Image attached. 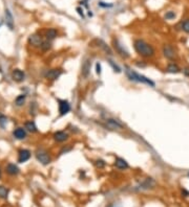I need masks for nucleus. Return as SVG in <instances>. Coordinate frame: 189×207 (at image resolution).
I'll return each instance as SVG.
<instances>
[{
  "mask_svg": "<svg viewBox=\"0 0 189 207\" xmlns=\"http://www.w3.org/2000/svg\"><path fill=\"white\" fill-rule=\"evenodd\" d=\"M134 48L138 55L143 58H152L155 55V49L154 46L148 44L142 39H136L134 41Z\"/></svg>",
  "mask_w": 189,
  "mask_h": 207,
  "instance_id": "obj_1",
  "label": "nucleus"
},
{
  "mask_svg": "<svg viewBox=\"0 0 189 207\" xmlns=\"http://www.w3.org/2000/svg\"><path fill=\"white\" fill-rule=\"evenodd\" d=\"M125 73H126V75H127V78H128L129 81L137 82V83L146 84V85L150 86V87H155V84L154 81H151L150 79L146 78L145 75H140V73H138V72H136V71L131 70V69H129V68H126Z\"/></svg>",
  "mask_w": 189,
  "mask_h": 207,
  "instance_id": "obj_2",
  "label": "nucleus"
},
{
  "mask_svg": "<svg viewBox=\"0 0 189 207\" xmlns=\"http://www.w3.org/2000/svg\"><path fill=\"white\" fill-rule=\"evenodd\" d=\"M162 52H163V55H164V57L167 59V60L169 61H175L177 60L178 58V53L175 52V49L172 47L170 44H165L163 45V48H162Z\"/></svg>",
  "mask_w": 189,
  "mask_h": 207,
  "instance_id": "obj_3",
  "label": "nucleus"
},
{
  "mask_svg": "<svg viewBox=\"0 0 189 207\" xmlns=\"http://www.w3.org/2000/svg\"><path fill=\"white\" fill-rule=\"evenodd\" d=\"M36 158L39 162H41L43 165H47L48 163H50V157L48 155V153L45 150L39 149L36 152Z\"/></svg>",
  "mask_w": 189,
  "mask_h": 207,
  "instance_id": "obj_4",
  "label": "nucleus"
},
{
  "mask_svg": "<svg viewBox=\"0 0 189 207\" xmlns=\"http://www.w3.org/2000/svg\"><path fill=\"white\" fill-rule=\"evenodd\" d=\"M114 48L120 57H122L123 59H128L129 58V56H130L129 52H127V50L124 48V46H122V44H120L119 41L116 40V39L114 40Z\"/></svg>",
  "mask_w": 189,
  "mask_h": 207,
  "instance_id": "obj_5",
  "label": "nucleus"
},
{
  "mask_svg": "<svg viewBox=\"0 0 189 207\" xmlns=\"http://www.w3.org/2000/svg\"><path fill=\"white\" fill-rule=\"evenodd\" d=\"M157 185V182L154 178H146L145 180H143L141 183H140V188L144 190H152V188L155 187Z\"/></svg>",
  "mask_w": 189,
  "mask_h": 207,
  "instance_id": "obj_6",
  "label": "nucleus"
},
{
  "mask_svg": "<svg viewBox=\"0 0 189 207\" xmlns=\"http://www.w3.org/2000/svg\"><path fill=\"white\" fill-rule=\"evenodd\" d=\"M58 103H59V114L61 116L66 115L70 111V104L68 103V101H65V99H58Z\"/></svg>",
  "mask_w": 189,
  "mask_h": 207,
  "instance_id": "obj_7",
  "label": "nucleus"
},
{
  "mask_svg": "<svg viewBox=\"0 0 189 207\" xmlns=\"http://www.w3.org/2000/svg\"><path fill=\"white\" fill-rule=\"evenodd\" d=\"M105 126L111 130H122L124 128L123 125L121 124L119 121L114 118H108L105 121Z\"/></svg>",
  "mask_w": 189,
  "mask_h": 207,
  "instance_id": "obj_8",
  "label": "nucleus"
},
{
  "mask_svg": "<svg viewBox=\"0 0 189 207\" xmlns=\"http://www.w3.org/2000/svg\"><path fill=\"white\" fill-rule=\"evenodd\" d=\"M90 67H91V61L89 59H86L82 64V67H81V75L84 79L88 78L89 73H90Z\"/></svg>",
  "mask_w": 189,
  "mask_h": 207,
  "instance_id": "obj_9",
  "label": "nucleus"
},
{
  "mask_svg": "<svg viewBox=\"0 0 189 207\" xmlns=\"http://www.w3.org/2000/svg\"><path fill=\"white\" fill-rule=\"evenodd\" d=\"M54 140L57 142H64L68 139V134L64 131H57L53 135Z\"/></svg>",
  "mask_w": 189,
  "mask_h": 207,
  "instance_id": "obj_10",
  "label": "nucleus"
},
{
  "mask_svg": "<svg viewBox=\"0 0 189 207\" xmlns=\"http://www.w3.org/2000/svg\"><path fill=\"white\" fill-rule=\"evenodd\" d=\"M61 75H62V70L59 68H55V69H50V70H48L45 76H46L48 80L54 81V80H57Z\"/></svg>",
  "mask_w": 189,
  "mask_h": 207,
  "instance_id": "obj_11",
  "label": "nucleus"
},
{
  "mask_svg": "<svg viewBox=\"0 0 189 207\" xmlns=\"http://www.w3.org/2000/svg\"><path fill=\"white\" fill-rule=\"evenodd\" d=\"M30 158V152L29 150H20L18 153V162L23 163L25 161H27Z\"/></svg>",
  "mask_w": 189,
  "mask_h": 207,
  "instance_id": "obj_12",
  "label": "nucleus"
},
{
  "mask_svg": "<svg viewBox=\"0 0 189 207\" xmlns=\"http://www.w3.org/2000/svg\"><path fill=\"white\" fill-rule=\"evenodd\" d=\"M115 167L118 168V170H127V168L129 167V165L125 159L118 157V158H116V160H115Z\"/></svg>",
  "mask_w": 189,
  "mask_h": 207,
  "instance_id": "obj_13",
  "label": "nucleus"
},
{
  "mask_svg": "<svg viewBox=\"0 0 189 207\" xmlns=\"http://www.w3.org/2000/svg\"><path fill=\"white\" fill-rule=\"evenodd\" d=\"M12 76H13V79H14L15 82H17V83H21V82L24 80L25 75H24L23 71L20 70V69H15L12 73Z\"/></svg>",
  "mask_w": 189,
  "mask_h": 207,
  "instance_id": "obj_14",
  "label": "nucleus"
},
{
  "mask_svg": "<svg viewBox=\"0 0 189 207\" xmlns=\"http://www.w3.org/2000/svg\"><path fill=\"white\" fill-rule=\"evenodd\" d=\"M166 72L168 73H172V75H177V73L181 72V68L179 67V65L177 63H169L166 67Z\"/></svg>",
  "mask_w": 189,
  "mask_h": 207,
  "instance_id": "obj_15",
  "label": "nucleus"
},
{
  "mask_svg": "<svg viewBox=\"0 0 189 207\" xmlns=\"http://www.w3.org/2000/svg\"><path fill=\"white\" fill-rule=\"evenodd\" d=\"M29 41H30V44H32L33 46H36V47H41V45L43 43L41 37L38 36V35H32L29 38Z\"/></svg>",
  "mask_w": 189,
  "mask_h": 207,
  "instance_id": "obj_16",
  "label": "nucleus"
},
{
  "mask_svg": "<svg viewBox=\"0 0 189 207\" xmlns=\"http://www.w3.org/2000/svg\"><path fill=\"white\" fill-rule=\"evenodd\" d=\"M96 42L98 43V46L100 48H102V49L104 50V52L106 53V55H109V56H111L112 55V50H111V48L109 47L108 45L106 44L104 41H102V40H96Z\"/></svg>",
  "mask_w": 189,
  "mask_h": 207,
  "instance_id": "obj_17",
  "label": "nucleus"
},
{
  "mask_svg": "<svg viewBox=\"0 0 189 207\" xmlns=\"http://www.w3.org/2000/svg\"><path fill=\"white\" fill-rule=\"evenodd\" d=\"M6 25L10 27V29H14V18H13V15L11 14L10 10H6Z\"/></svg>",
  "mask_w": 189,
  "mask_h": 207,
  "instance_id": "obj_18",
  "label": "nucleus"
},
{
  "mask_svg": "<svg viewBox=\"0 0 189 207\" xmlns=\"http://www.w3.org/2000/svg\"><path fill=\"white\" fill-rule=\"evenodd\" d=\"M6 173L10 174V175L12 176H15L17 175L18 173H19V168L16 164H14V163H9V164L6 165Z\"/></svg>",
  "mask_w": 189,
  "mask_h": 207,
  "instance_id": "obj_19",
  "label": "nucleus"
},
{
  "mask_svg": "<svg viewBox=\"0 0 189 207\" xmlns=\"http://www.w3.org/2000/svg\"><path fill=\"white\" fill-rule=\"evenodd\" d=\"M13 134H14L15 138H17V139H24L25 137H26V132H25L24 129H22V128H17L16 130H15L14 132H13Z\"/></svg>",
  "mask_w": 189,
  "mask_h": 207,
  "instance_id": "obj_20",
  "label": "nucleus"
},
{
  "mask_svg": "<svg viewBox=\"0 0 189 207\" xmlns=\"http://www.w3.org/2000/svg\"><path fill=\"white\" fill-rule=\"evenodd\" d=\"M58 36V32L57 29H48L46 32V38L47 40H54L55 38H57Z\"/></svg>",
  "mask_w": 189,
  "mask_h": 207,
  "instance_id": "obj_21",
  "label": "nucleus"
},
{
  "mask_svg": "<svg viewBox=\"0 0 189 207\" xmlns=\"http://www.w3.org/2000/svg\"><path fill=\"white\" fill-rule=\"evenodd\" d=\"M24 127H25V129H26L27 131H30V132H32V133L37 132V127H36L35 122H34V121H32L25 122Z\"/></svg>",
  "mask_w": 189,
  "mask_h": 207,
  "instance_id": "obj_22",
  "label": "nucleus"
},
{
  "mask_svg": "<svg viewBox=\"0 0 189 207\" xmlns=\"http://www.w3.org/2000/svg\"><path fill=\"white\" fill-rule=\"evenodd\" d=\"M25 98H26V95H25V94H20V95H18L16 99H15V104L19 107L22 106V105H24V103H25Z\"/></svg>",
  "mask_w": 189,
  "mask_h": 207,
  "instance_id": "obj_23",
  "label": "nucleus"
},
{
  "mask_svg": "<svg viewBox=\"0 0 189 207\" xmlns=\"http://www.w3.org/2000/svg\"><path fill=\"white\" fill-rule=\"evenodd\" d=\"M181 29H182L183 32H185L186 34H189V18L188 19H185L181 23Z\"/></svg>",
  "mask_w": 189,
  "mask_h": 207,
  "instance_id": "obj_24",
  "label": "nucleus"
},
{
  "mask_svg": "<svg viewBox=\"0 0 189 207\" xmlns=\"http://www.w3.org/2000/svg\"><path fill=\"white\" fill-rule=\"evenodd\" d=\"M7 195H9V190H6L4 186L0 185V198L1 199H6Z\"/></svg>",
  "mask_w": 189,
  "mask_h": 207,
  "instance_id": "obj_25",
  "label": "nucleus"
},
{
  "mask_svg": "<svg viewBox=\"0 0 189 207\" xmlns=\"http://www.w3.org/2000/svg\"><path fill=\"white\" fill-rule=\"evenodd\" d=\"M107 61H108L109 65H111V67H112V69H114L115 72H117V73H120V72H121V68H120L119 66L117 65V64H115V63H114V61L109 60V59H108V60H107Z\"/></svg>",
  "mask_w": 189,
  "mask_h": 207,
  "instance_id": "obj_26",
  "label": "nucleus"
},
{
  "mask_svg": "<svg viewBox=\"0 0 189 207\" xmlns=\"http://www.w3.org/2000/svg\"><path fill=\"white\" fill-rule=\"evenodd\" d=\"M95 165L98 168H103L106 165V162L103 159H97L95 161Z\"/></svg>",
  "mask_w": 189,
  "mask_h": 207,
  "instance_id": "obj_27",
  "label": "nucleus"
},
{
  "mask_svg": "<svg viewBox=\"0 0 189 207\" xmlns=\"http://www.w3.org/2000/svg\"><path fill=\"white\" fill-rule=\"evenodd\" d=\"M175 12H172V11H169V12H167L165 14V19L166 20H172V19H175Z\"/></svg>",
  "mask_w": 189,
  "mask_h": 207,
  "instance_id": "obj_28",
  "label": "nucleus"
},
{
  "mask_svg": "<svg viewBox=\"0 0 189 207\" xmlns=\"http://www.w3.org/2000/svg\"><path fill=\"white\" fill-rule=\"evenodd\" d=\"M50 48V42H48V41H45V42L42 43L41 49L43 50V52H46V50H48Z\"/></svg>",
  "mask_w": 189,
  "mask_h": 207,
  "instance_id": "obj_29",
  "label": "nucleus"
},
{
  "mask_svg": "<svg viewBox=\"0 0 189 207\" xmlns=\"http://www.w3.org/2000/svg\"><path fill=\"white\" fill-rule=\"evenodd\" d=\"M6 122H7V118H6V116H4L3 114L0 113V126L3 128L6 125Z\"/></svg>",
  "mask_w": 189,
  "mask_h": 207,
  "instance_id": "obj_30",
  "label": "nucleus"
},
{
  "mask_svg": "<svg viewBox=\"0 0 189 207\" xmlns=\"http://www.w3.org/2000/svg\"><path fill=\"white\" fill-rule=\"evenodd\" d=\"M136 65L138 67H141V68H144L147 66L146 63H144V61H136Z\"/></svg>",
  "mask_w": 189,
  "mask_h": 207,
  "instance_id": "obj_31",
  "label": "nucleus"
},
{
  "mask_svg": "<svg viewBox=\"0 0 189 207\" xmlns=\"http://www.w3.org/2000/svg\"><path fill=\"white\" fill-rule=\"evenodd\" d=\"M96 72H97V75H101V72H102V67H101V64H100V63H97V64H96Z\"/></svg>",
  "mask_w": 189,
  "mask_h": 207,
  "instance_id": "obj_32",
  "label": "nucleus"
},
{
  "mask_svg": "<svg viewBox=\"0 0 189 207\" xmlns=\"http://www.w3.org/2000/svg\"><path fill=\"white\" fill-rule=\"evenodd\" d=\"M99 6L101 7H111L112 4H107L106 2H103V1H100L99 2Z\"/></svg>",
  "mask_w": 189,
  "mask_h": 207,
  "instance_id": "obj_33",
  "label": "nucleus"
},
{
  "mask_svg": "<svg viewBox=\"0 0 189 207\" xmlns=\"http://www.w3.org/2000/svg\"><path fill=\"white\" fill-rule=\"evenodd\" d=\"M183 73L185 75L187 78H189V67H185L183 69Z\"/></svg>",
  "mask_w": 189,
  "mask_h": 207,
  "instance_id": "obj_34",
  "label": "nucleus"
},
{
  "mask_svg": "<svg viewBox=\"0 0 189 207\" xmlns=\"http://www.w3.org/2000/svg\"><path fill=\"white\" fill-rule=\"evenodd\" d=\"M77 12H78V14L80 15L81 17L82 18H84V14H83V10L81 9V7H77Z\"/></svg>",
  "mask_w": 189,
  "mask_h": 207,
  "instance_id": "obj_35",
  "label": "nucleus"
},
{
  "mask_svg": "<svg viewBox=\"0 0 189 207\" xmlns=\"http://www.w3.org/2000/svg\"><path fill=\"white\" fill-rule=\"evenodd\" d=\"M182 195L183 197H189V191L186 190H182Z\"/></svg>",
  "mask_w": 189,
  "mask_h": 207,
  "instance_id": "obj_36",
  "label": "nucleus"
},
{
  "mask_svg": "<svg viewBox=\"0 0 189 207\" xmlns=\"http://www.w3.org/2000/svg\"><path fill=\"white\" fill-rule=\"evenodd\" d=\"M0 177H1V171H0Z\"/></svg>",
  "mask_w": 189,
  "mask_h": 207,
  "instance_id": "obj_37",
  "label": "nucleus"
},
{
  "mask_svg": "<svg viewBox=\"0 0 189 207\" xmlns=\"http://www.w3.org/2000/svg\"><path fill=\"white\" fill-rule=\"evenodd\" d=\"M109 207H115V206H112V205H111V206H109Z\"/></svg>",
  "mask_w": 189,
  "mask_h": 207,
  "instance_id": "obj_38",
  "label": "nucleus"
},
{
  "mask_svg": "<svg viewBox=\"0 0 189 207\" xmlns=\"http://www.w3.org/2000/svg\"><path fill=\"white\" fill-rule=\"evenodd\" d=\"M84 1H88V0H84Z\"/></svg>",
  "mask_w": 189,
  "mask_h": 207,
  "instance_id": "obj_39",
  "label": "nucleus"
},
{
  "mask_svg": "<svg viewBox=\"0 0 189 207\" xmlns=\"http://www.w3.org/2000/svg\"><path fill=\"white\" fill-rule=\"evenodd\" d=\"M188 177H189V173H188Z\"/></svg>",
  "mask_w": 189,
  "mask_h": 207,
  "instance_id": "obj_40",
  "label": "nucleus"
}]
</instances>
